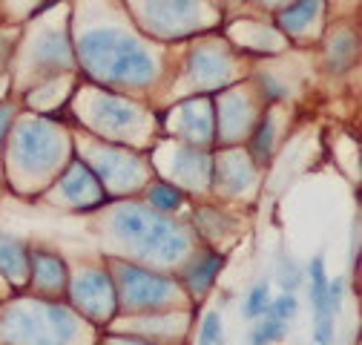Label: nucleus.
<instances>
[{
    "mask_svg": "<svg viewBox=\"0 0 362 345\" xmlns=\"http://www.w3.org/2000/svg\"><path fill=\"white\" fill-rule=\"evenodd\" d=\"M354 49H356L354 37H351V35H342V37H337V43L328 49V55L337 61V66H342V64H348V61L354 58Z\"/></svg>",
    "mask_w": 362,
    "mask_h": 345,
    "instance_id": "cd10ccee",
    "label": "nucleus"
},
{
    "mask_svg": "<svg viewBox=\"0 0 362 345\" xmlns=\"http://www.w3.org/2000/svg\"><path fill=\"white\" fill-rule=\"evenodd\" d=\"M224 337H221V314L218 311H210L202 322V334H199V345H221Z\"/></svg>",
    "mask_w": 362,
    "mask_h": 345,
    "instance_id": "bb28decb",
    "label": "nucleus"
},
{
    "mask_svg": "<svg viewBox=\"0 0 362 345\" xmlns=\"http://www.w3.org/2000/svg\"><path fill=\"white\" fill-rule=\"evenodd\" d=\"M0 271L9 279H26L29 274V250L9 236H0Z\"/></svg>",
    "mask_w": 362,
    "mask_h": 345,
    "instance_id": "f3484780",
    "label": "nucleus"
},
{
    "mask_svg": "<svg viewBox=\"0 0 362 345\" xmlns=\"http://www.w3.org/2000/svg\"><path fill=\"white\" fill-rule=\"evenodd\" d=\"M279 282H282L285 293H293V288H296V282H299V271H296V265L291 262V256H282V259H279Z\"/></svg>",
    "mask_w": 362,
    "mask_h": 345,
    "instance_id": "c85d7f7f",
    "label": "nucleus"
},
{
    "mask_svg": "<svg viewBox=\"0 0 362 345\" xmlns=\"http://www.w3.org/2000/svg\"><path fill=\"white\" fill-rule=\"evenodd\" d=\"M196 6L193 4H150L144 6V23L164 35V37H178V32H187L196 23Z\"/></svg>",
    "mask_w": 362,
    "mask_h": 345,
    "instance_id": "9d476101",
    "label": "nucleus"
},
{
    "mask_svg": "<svg viewBox=\"0 0 362 345\" xmlns=\"http://www.w3.org/2000/svg\"><path fill=\"white\" fill-rule=\"evenodd\" d=\"M78 55L83 69L104 83L141 86L153 83L158 75V64L144 43L112 26L83 32L78 37Z\"/></svg>",
    "mask_w": 362,
    "mask_h": 345,
    "instance_id": "f257e3e1",
    "label": "nucleus"
},
{
    "mask_svg": "<svg viewBox=\"0 0 362 345\" xmlns=\"http://www.w3.org/2000/svg\"><path fill=\"white\" fill-rule=\"evenodd\" d=\"M112 228L129 247L158 262H178L190 250L185 228L173 219H164L156 210H147L144 204H121L112 213Z\"/></svg>",
    "mask_w": 362,
    "mask_h": 345,
    "instance_id": "f03ea898",
    "label": "nucleus"
},
{
    "mask_svg": "<svg viewBox=\"0 0 362 345\" xmlns=\"http://www.w3.org/2000/svg\"><path fill=\"white\" fill-rule=\"evenodd\" d=\"M270 147H274V118L264 115L256 127V136H253V153L259 158H267L270 156Z\"/></svg>",
    "mask_w": 362,
    "mask_h": 345,
    "instance_id": "a878e982",
    "label": "nucleus"
},
{
    "mask_svg": "<svg viewBox=\"0 0 362 345\" xmlns=\"http://www.w3.org/2000/svg\"><path fill=\"white\" fill-rule=\"evenodd\" d=\"M285 334H288V322L262 317V322L250 334V345H274V342H282Z\"/></svg>",
    "mask_w": 362,
    "mask_h": 345,
    "instance_id": "4be33fe9",
    "label": "nucleus"
},
{
    "mask_svg": "<svg viewBox=\"0 0 362 345\" xmlns=\"http://www.w3.org/2000/svg\"><path fill=\"white\" fill-rule=\"evenodd\" d=\"M93 172L98 176V182L115 187V190H132L144 179V167L139 161V156H132L127 150L118 147H107V150H95L93 153Z\"/></svg>",
    "mask_w": 362,
    "mask_h": 345,
    "instance_id": "0eeeda50",
    "label": "nucleus"
},
{
    "mask_svg": "<svg viewBox=\"0 0 362 345\" xmlns=\"http://www.w3.org/2000/svg\"><path fill=\"white\" fill-rule=\"evenodd\" d=\"M267 302H270V282L262 279V282H256V285L250 288V293H247V299H245V317H247V320L264 317Z\"/></svg>",
    "mask_w": 362,
    "mask_h": 345,
    "instance_id": "b1692460",
    "label": "nucleus"
},
{
    "mask_svg": "<svg viewBox=\"0 0 362 345\" xmlns=\"http://www.w3.org/2000/svg\"><path fill=\"white\" fill-rule=\"evenodd\" d=\"M328 274L322 256H313L308 265V285H310V302H313V320H316V342L331 345L334 339V314L328 311Z\"/></svg>",
    "mask_w": 362,
    "mask_h": 345,
    "instance_id": "1a4fd4ad",
    "label": "nucleus"
},
{
    "mask_svg": "<svg viewBox=\"0 0 362 345\" xmlns=\"http://www.w3.org/2000/svg\"><path fill=\"white\" fill-rule=\"evenodd\" d=\"M141 118H144V112L127 98L101 95V98L93 101V121H95L98 129H104V133H110V136L132 133V129L141 127Z\"/></svg>",
    "mask_w": 362,
    "mask_h": 345,
    "instance_id": "6e6552de",
    "label": "nucleus"
},
{
    "mask_svg": "<svg viewBox=\"0 0 362 345\" xmlns=\"http://www.w3.org/2000/svg\"><path fill=\"white\" fill-rule=\"evenodd\" d=\"M218 115H221V133L224 136H236V133H242V129H245V124L250 118V110H247V101L245 98L230 95V98L221 101Z\"/></svg>",
    "mask_w": 362,
    "mask_h": 345,
    "instance_id": "6ab92c4d",
    "label": "nucleus"
},
{
    "mask_svg": "<svg viewBox=\"0 0 362 345\" xmlns=\"http://www.w3.org/2000/svg\"><path fill=\"white\" fill-rule=\"evenodd\" d=\"M213 176L228 187L230 193H236V190H245L250 182H253V164L247 161V156H242V153H224L221 158H218V164H216V172Z\"/></svg>",
    "mask_w": 362,
    "mask_h": 345,
    "instance_id": "2eb2a0df",
    "label": "nucleus"
},
{
    "mask_svg": "<svg viewBox=\"0 0 362 345\" xmlns=\"http://www.w3.org/2000/svg\"><path fill=\"white\" fill-rule=\"evenodd\" d=\"M75 334V317L52 302H29L0 317V337L12 345H72Z\"/></svg>",
    "mask_w": 362,
    "mask_h": 345,
    "instance_id": "7ed1b4c3",
    "label": "nucleus"
},
{
    "mask_svg": "<svg viewBox=\"0 0 362 345\" xmlns=\"http://www.w3.org/2000/svg\"><path fill=\"white\" fill-rule=\"evenodd\" d=\"M115 345H144V342H135V339H118Z\"/></svg>",
    "mask_w": 362,
    "mask_h": 345,
    "instance_id": "2f4dec72",
    "label": "nucleus"
},
{
    "mask_svg": "<svg viewBox=\"0 0 362 345\" xmlns=\"http://www.w3.org/2000/svg\"><path fill=\"white\" fill-rule=\"evenodd\" d=\"M190 75L202 86L221 83L224 78L230 75V64H228V58H224L221 49H216V47H210V43H207V47H199L190 55Z\"/></svg>",
    "mask_w": 362,
    "mask_h": 345,
    "instance_id": "f8f14e48",
    "label": "nucleus"
},
{
    "mask_svg": "<svg viewBox=\"0 0 362 345\" xmlns=\"http://www.w3.org/2000/svg\"><path fill=\"white\" fill-rule=\"evenodd\" d=\"M37 61L49 66H64L69 64V40L61 32H47L37 43Z\"/></svg>",
    "mask_w": 362,
    "mask_h": 345,
    "instance_id": "aec40b11",
    "label": "nucleus"
},
{
    "mask_svg": "<svg viewBox=\"0 0 362 345\" xmlns=\"http://www.w3.org/2000/svg\"><path fill=\"white\" fill-rule=\"evenodd\" d=\"M299 314V299L293 296V293H279L276 299H270L267 302V311H264V317H270V320H279V322H288V320H293Z\"/></svg>",
    "mask_w": 362,
    "mask_h": 345,
    "instance_id": "393cba45",
    "label": "nucleus"
},
{
    "mask_svg": "<svg viewBox=\"0 0 362 345\" xmlns=\"http://www.w3.org/2000/svg\"><path fill=\"white\" fill-rule=\"evenodd\" d=\"M61 153H64L61 129L40 118L23 121L12 136V161L29 176H43L47 170H52L61 161Z\"/></svg>",
    "mask_w": 362,
    "mask_h": 345,
    "instance_id": "20e7f679",
    "label": "nucleus"
},
{
    "mask_svg": "<svg viewBox=\"0 0 362 345\" xmlns=\"http://www.w3.org/2000/svg\"><path fill=\"white\" fill-rule=\"evenodd\" d=\"M75 305L95 320H110L118 308V288L107 271H83L72 282Z\"/></svg>",
    "mask_w": 362,
    "mask_h": 345,
    "instance_id": "423d86ee",
    "label": "nucleus"
},
{
    "mask_svg": "<svg viewBox=\"0 0 362 345\" xmlns=\"http://www.w3.org/2000/svg\"><path fill=\"white\" fill-rule=\"evenodd\" d=\"M29 265H32V279L40 291H58V288H66L69 282V274H66V265L64 259L49 253V250H35L29 256Z\"/></svg>",
    "mask_w": 362,
    "mask_h": 345,
    "instance_id": "ddd939ff",
    "label": "nucleus"
},
{
    "mask_svg": "<svg viewBox=\"0 0 362 345\" xmlns=\"http://www.w3.org/2000/svg\"><path fill=\"white\" fill-rule=\"evenodd\" d=\"M147 199H150V204L156 210H164V213L178 210L181 204H185V196H181V190L178 187H170V185H153L150 193H147Z\"/></svg>",
    "mask_w": 362,
    "mask_h": 345,
    "instance_id": "5701e85b",
    "label": "nucleus"
},
{
    "mask_svg": "<svg viewBox=\"0 0 362 345\" xmlns=\"http://www.w3.org/2000/svg\"><path fill=\"white\" fill-rule=\"evenodd\" d=\"M221 262H224V259H221L218 253H204V256H199L196 262H190L187 271H185L187 285H190L193 291H199V293L207 291V288L213 285L216 274L221 271Z\"/></svg>",
    "mask_w": 362,
    "mask_h": 345,
    "instance_id": "a211bd4d",
    "label": "nucleus"
},
{
    "mask_svg": "<svg viewBox=\"0 0 362 345\" xmlns=\"http://www.w3.org/2000/svg\"><path fill=\"white\" fill-rule=\"evenodd\" d=\"M118 293H121V302L127 308H135V311H153V308H161L175 296V285L156 274V271H147L141 265H118Z\"/></svg>",
    "mask_w": 362,
    "mask_h": 345,
    "instance_id": "39448f33",
    "label": "nucleus"
},
{
    "mask_svg": "<svg viewBox=\"0 0 362 345\" xmlns=\"http://www.w3.org/2000/svg\"><path fill=\"white\" fill-rule=\"evenodd\" d=\"M9 121H12V107L9 104H0V141H4L6 133H9Z\"/></svg>",
    "mask_w": 362,
    "mask_h": 345,
    "instance_id": "7c9ffc66",
    "label": "nucleus"
},
{
    "mask_svg": "<svg viewBox=\"0 0 362 345\" xmlns=\"http://www.w3.org/2000/svg\"><path fill=\"white\" fill-rule=\"evenodd\" d=\"M61 193L78 207H95L104 199V185L83 161H75L61 179Z\"/></svg>",
    "mask_w": 362,
    "mask_h": 345,
    "instance_id": "9b49d317",
    "label": "nucleus"
},
{
    "mask_svg": "<svg viewBox=\"0 0 362 345\" xmlns=\"http://www.w3.org/2000/svg\"><path fill=\"white\" fill-rule=\"evenodd\" d=\"M320 9H322L320 4H293V6L279 12V23L288 32H302L316 15H320Z\"/></svg>",
    "mask_w": 362,
    "mask_h": 345,
    "instance_id": "412c9836",
    "label": "nucleus"
},
{
    "mask_svg": "<svg viewBox=\"0 0 362 345\" xmlns=\"http://www.w3.org/2000/svg\"><path fill=\"white\" fill-rule=\"evenodd\" d=\"M213 121H216V112L207 101H187L178 107V127L193 141H207L213 136Z\"/></svg>",
    "mask_w": 362,
    "mask_h": 345,
    "instance_id": "4468645a",
    "label": "nucleus"
},
{
    "mask_svg": "<svg viewBox=\"0 0 362 345\" xmlns=\"http://www.w3.org/2000/svg\"><path fill=\"white\" fill-rule=\"evenodd\" d=\"M175 172L185 182L190 185H204L210 179V156L196 150V147H187V150H181L178 158H175Z\"/></svg>",
    "mask_w": 362,
    "mask_h": 345,
    "instance_id": "dca6fc26",
    "label": "nucleus"
},
{
    "mask_svg": "<svg viewBox=\"0 0 362 345\" xmlns=\"http://www.w3.org/2000/svg\"><path fill=\"white\" fill-rule=\"evenodd\" d=\"M339 302H342V279L328 282V311L337 317L339 314Z\"/></svg>",
    "mask_w": 362,
    "mask_h": 345,
    "instance_id": "c756f323",
    "label": "nucleus"
}]
</instances>
